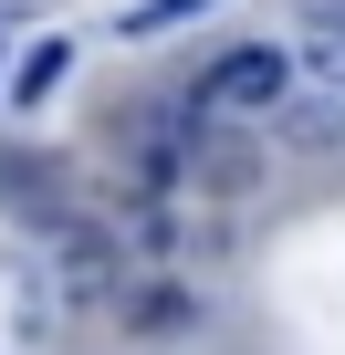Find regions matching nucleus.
I'll return each instance as SVG.
<instances>
[{
	"instance_id": "7ed1b4c3",
	"label": "nucleus",
	"mask_w": 345,
	"mask_h": 355,
	"mask_svg": "<svg viewBox=\"0 0 345 355\" xmlns=\"http://www.w3.org/2000/svg\"><path fill=\"white\" fill-rule=\"evenodd\" d=\"M0 189H11L22 220H63V167H42V157H22V146H0Z\"/></svg>"
},
{
	"instance_id": "423d86ee",
	"label": "nucleus",
	"mask_w": 345,
	"mask_h": 355,
	"mask_svg": "<svg viewBox=\"0 0 345 355\" xmlns=\"http://www.w3.org/2000/svg\"><path fill=\"white\" fill-rule=\"evenodd\" d=\"M189 11H199V0H136V11H126L115 32H126V42H157L167 21H189Z\"/></svg>"
},
{
	"instance_id": "f257e3e1",
	"label": "nucleus",
	"mask_w": 345,
	"mask_h": 355,
	"mask_svg": "<svg viewBox=\"0 0 345 355\" xmlns=\"http://www.w3.org/2000/svg\"><path fill=\"white\" fill-rule=\"evenodd\" d=\"M283 94H293V63H283V53H262V42H251V53H220V63H210V84H199V105H210L220 125L272 115Z\"/></svg>"
},
{
	"instance_id": "f03ea898",
	"label": "nucleus",
	"mask_w": 345,
	"mask_h": 355,
	"mask_svg": "<svg viewBox=\"0 0 345 355\" xmlns=\"http://www.w3.org/2000/svg\"><path fill=\"white\" fill-rule=\"evenodd\" d=\"M42 230H53V261H63V293H74V303H105V293L126 282V272H115V251H105L74 209H63V220H42Z\"/></svg>"
},
{
	"instance_id": "20e7f679",
	"label": "nucleus",
	"mask_w": 345,
	"mask_h": 355,
	"mask_svg": "<svg viewBox=\"0 0 345 355\" xmlns=\"http://www.w3.org/2000/svg\"><path fill=\"white\" fill-rule=\"evenodd\" d=\"M303 63L324 73V94H345V11H335V0L303 21Z\"/></svg>"
},
{
	"instance_id": "39448f33",
	"label": "nucleus",
	"mask_w": 345,
	"mask_h": 355,
	"mask_svg": "<svg viewBox=\"0 0 345 355\" xmlns=\"http://www.w3.org/2000/svg\"><path fill=\"white\" fill-rule=\"evenodd\" d=\"M272 115H283V125H293V136H314V146H345V94H303V105H293V94H283V105H272Z\"/></svg>"
},
{
	"instance_id": "0eeeda50",
	"label": "nucleus",
	"mask_w": 345,
	"mask_h": 355,
	"mask_svg": "<svg viewBox=\"0 0 345 355\" xmlns=\"http://www.w3.org/2000/svg\"><path fill=\"white\" fill-rule=\"evenodd\" d=\"M63 73H74V53H63V42H42V53L22 63V105H42V94H53Z\"/></svg>"
},
{
	"instance_id": "6e6552de",
	"label": "nucleus",
	"mask_w": 345,
	"mask_h": 355,
	"mask_svg": "<svg viewBox=\"0 0 345 355\" xmlns=\"http://www.w3.org/2000/svg\"><path fill=\"white\" fill-rule=\"evenodd\" d=\"M335 11H345V0H335Z\"/></svg>"
}]
</instances>
